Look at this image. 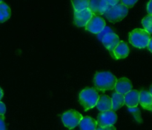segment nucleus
Segmentation results:
<instances>
[{
  "label": "nucleus",
  "mask_w": 152,
  "mask_h": 130,
  "mask_svg": "<svg viewBox=\"0 0 152 130\" xmlns=\"http://www.w3.org/2000/svg\"><path fill=\"white\" fill-rule=\"evenodd\" d=\"M80 130H96L97 128V122L91 117H83L80 124Z\"/></svg>",
  "instance_id": "nucleus-15"
},
{
  "label": "nucleus",
  "mask_w": 152,
  "mask_h": 130,
  "mask_svg": "<svg viewBox=\"0 0 152 130\" xmlns=\"http://www.w3.org/2000/svg\"><path fill=\"white\" fill-rule=\"evenodd\" d=\"M83 118V116L82 114L74 109L67 111L62 115V123L64 126L69 129H72L79 126Z\"/></svg>",
  "instance_id": "nucleus-5"
},
{
  "label": "nucleus",
  "mask_w": 152,
  "mask_h": 130,
  "mask_svg": "<svg viewBox=\"0 0 152 130\" xmlns=\"http://www.w3.org/2000/svg\"><path fill=\"white\" fill-rule=\"evenodd\" d=\"M142 25L144 30H145L149 34H152V16L148 15L145 16L142 20Z\"/></svg>",
  "instance_id": "nucleus-20"
},
{
  "label": "nucleus",
  "mask_w": 152,
  "mask_h": 130,
  "mask_svg": "<svg viewBox=\"0 0 152 130\" xmlns=\"http://www.w3.org/2000/svg\"><path fill=\"white\" fill-rule=\"evenodd\" d=\"M102 42L103 45L105 46V48L110 52L111 55L113 54V51L115 49V47L118 45L120 43V40L118 35L114 32H109V33L106 34L103 38H102Z\"/></svg>",
  "instance_id": "nucleus-10"
},
{
  "label": "nucleus",
  "mask_w": 152,
  "mask_h": 130,
  "mask_svg": "<svg viewBox=\"0 0 152 130\" xmlns=\"http://www.w3.org/2000/svg\"><path fill=\"white\" fill-rule=\"evenodd\" d=\"M129 47L125 41H120L113 51L112 56L116 59H123L129 55Z\"/></svg>",
  "instance_id": "nucleus-12"
},
{
  "label": "nucleus",
  "mask_w": 152,
  "mask_h": 130,
  "mask_svg": "<svg viewBox=\"0 0 152 130\" xmlns=\"http://www.w3.org/2000/svg\"><path fill=\"white\" fill-rule=\"evenodd\" d=\"M139 92V103L143 109L148 110V108L152 106V96L146 90H141Z\"/></svg>",
  "instance_id": "nucleus-16"
},
{
  "label": "nucleus",
  "mask_w": 152,
  "mask_h": 130,
  "mask_svg": "<svg viewBox=\"0 0 152 130\" xmlns=\"http://www.w3.org/2000/svg\"><path fill=\"white\" fill-rule=\"evenodd\" d=\"M107 1H108V3L111 6L117 5V4H119L120 2V1H119V0H117H117H107Z\"/></svg>",
  "instance_id": "nucleus-27"
},
{
  "label": "nucleus",
  "mask_w": 152,
  "mask_h": 130,
  "mask_svg": "<svg viewBox=\"0 0 152 130\" xmlns=\"http://www.w3.org/2000/svg\"><path fill=\"white\" fill-rule=\"evenodd\" d=\"M74 10L75 11H81V10L88 9L89 7V1L88 0H82V1H71Z\"/></svg>",
  "instance_id": "nucleus-19"
},
{
  "label": "nucleus",
  "mask_w": 152,
  "mask_h": 130,
  "mask_svg": "<svg viewBox=\"0 0 152 130\" xmlns=\"http://www.w3.org/2000/svg\"><path fill=\"white\" fill-rule=\"evenodd\" d=\"M96 106L98 110L101 112L112 110V100H111V98L107 95H99Z\"/></svg>",
  "instance_id": "nucleus-13"
},
{
  "label": "nucleus",
  "mask_w": 152,
  "mask_h": 130,
  "mask_svg": "<svg viewBox=\"0 0 152 130\" xmlns=\"http://www.w3.org/2000/svg\"><path fill=\"white\" fill-rule=\"evenodd\" d=\"M117 78L110 72H96L94 78L95 89L100 91L112 90L115 87Z\"/></svg>",
  "instance_id": "nucleus-1"
},
{
  "label": "nucleus",
  "mask_w": 152,
  "mask_h": 130,
  "mask_svg": "<svg viewBox=\"0 0 152 130\" xmlns=\"http://www.w3.org/2000/svg\"><path fill=\"white\" fill-rule=\"evenodd\" d=\"M111 100H112V111L114 112L118 110L125 104L124 95L120 94V93H117V92L112 94Z\"/></svg>",
  "instance_id": "nucleus-17"
},
{
  "label": "nucleus",
  "mask_w": 152,
  "mask_h": 130,
  "mask_svg": "<svg viewBox=\"0 0 152 130\" xmlns=\"http://www.w3.org/2000/svg\"><path fill=\"white\" fill-rule=\"evenodd\" d=\"M11 15V10L9 6L3 1L0 2V23L8 20Z\"/></svg>",
  "instance_id": "nucleus-18"
},
{
  "label": "nucleus",
  "mask_w": 152,
  "mask_h": 130,
  "mask_svg": "<svg viewBox=\"0 0 152 130\" xmlns=\"http://www.w3.org/2000/svg\"><path fill=\"white\" fill-rule=\"evenodd\" d=\"M96 130H117L116 127L114 126H105V127H98L96 128Z\"/></svg>",
  "instance_id": "nucleus-25"
},
{
  "label": "nucleus",
  "mask_w": 152,
  "mask_h": 130,
  "mask_svg": "<svg viewBox=\"0 0 152 130\" xmlns=\"http://www.w3.org/2000/svg\"><path fill=\"white\" fill-rule=\"evenodd\" d=\"M129 42L137 48H145L151 39V35L145 30L137 28L129 33Z\"/></svg>",
  "instance_id": "nucleus-3"
},
{
  "label": "nucleus",
  "mask_w": 152,
  "mask_h": 130,
  "mask_svg": "<svg viewBox=\"0 0 152 130\" xmlns=\"http://www.w3.org/2000/svg\"><path fill=\"white\" fill-rule=\"evenodd\" d=\"M128 13H129V8L126 7L123 4H122L120 1L117 5L112 6L104 14V16L110 22L116 23V22L123 20L127 16Z\"/></svg>",
  "instance_id": "nucleus-4"
},
{
  "label": "nucleus",
  "mask_w": 152,
  "mask_h": 130,
  "mask_svg": "<svg viewBox=\"0 0 152 130\" xmlns=\"http://www.w3.org/2000/svg\"><path fill=\"white\" fill-rule=\"evenodd\" d=\"M148 49L150 50V52H151L152 53V38H151V39H150L149 41V43H148Z\"/></svg>",
  "instance_id": "nucleus-28"
},
{
  "label": "nucleus",
  "mask_w": 152,
  "mask_h": 130,
  "mask_svg": "<svg viewBox=\"0 0 152 130\" xmlns=\"http://www.w3.org/2000/svg\"><path fill=\"white\" fill-rule=\"evenodd\" d=\"M117 115L114 111H105V112H100L97 117V124L100 127L110 126H114V124L117 122Z\"/></svg>",
  "instance_id": "nucleus-8"
},
{
  "label": "nucleus",
  "mask_w": 152,
  "mask_h": 130,
  "mask_svg": "<svg viewBox=\"0 0 152 130\" xmlns=\"http://www.w3.org/2000/svg\"><path fill=\"white\" fill-rule=\"evenodd\" d=\"M149 93L151 94V95L152 96V85L151 86V87H150V90H149Z\"/></svg>",
  "instance_id": "nucleus-30"
},
{
  "label": "nucleus",
  "mask_w": 152,
  "mask_h": 130,
  "mask_svg": "<svg viewBox=\"0 0 152 130\" xmlns=\"http://www.w3.org/2000/svg\"><path fill=\"white\" fill-rule=\"evenodd\" d=\"M137 2V0H122L121 3L124 4L126 7H132Z\"/></svg>",
  "instance_id": "nucleus-21"
},
{
  "label": "nucleus",
  "mask_w": 152,
  "mask_h": 130,
  "mask_svg": "<svg viewBox=\"0 0 152 130\" xmlns=\"http://www.w3.org/2000/svg\"><path fill=\"white\" fill-rule=\"evenodd\" d=\"M112 6L110 5L107 0H91L89 1L88 9L91 11L93 15L99 16L104 15Z\"/></svg>",
  "instance_id": "nucleus-7"
},
{
  "label": "nucleus",
  "mask_w": 152,
  "mask_h": 130,
  "mask_svg": "<svg viewBox=\"0 0 152 130\" xmlns=\"http://www.w3.org/2000/svg\"><path fill=\"white\" fill-rule=\"evenodd\" d=\"M148 110H150V111H151V112H152V106H151V107H150V108H148Z\"/></svg>",
  "instance_id": "nucleus-31"
},
{
  "label": "nucleus",
  "mask_w": 152,
  "mask_h": 130,
  "mask_svg": "<svg viewBox=\"0 0 152 130\" xmlns=\"http://www.w3.org/2000/svg\"><path fill=\"white\" fill-rule=\"evenodd\" d=\"M6 112V106L4 103L0 101V115H4Z\"/></svg>",
  "instance_id": "nucleus-24"
},
{
  "label": "nucleus",
  "mask_w": 152,
  "mask_h": 130,
  "mask_svg": "<svg viewBox=\"0 0 152 130\" xmlns=\"http://www.w3.org/2000/svg\"><path fill=\"white\" fill-rule=\"evenodd\" d=\"M93 16V13H91V11L88 8L81 10V11H75L74 10V23L77 27H86V25H87V23Z\"/></svg>",
  "instance_id": "nucleus-9"
},
{
  "label": "nucleus",
  "mask_w": 152,
  "mask_h": 130,
  "mask_svg": "<svg viewBox=\"0 0 152 130\" xmlns=\"http://www.w3.org/2000/svg\"><path fill=\"white\" fill-rule=\"evenodd\" d=\"M147 12H148V15L152 16V0L148 1V3L147 4Z\"/></svg>",
  "instance_id": "nucleus-26"
},
{
  "label": "nucleus",
  "mask_w": 152,
  "mask_h": 130,
  "mask_svg": "<svg viewBox=\"0 0 152 130\" xmlns=\"http://www.w3.org/2000/svg\"><path fill=\"white\" fill-rule=\"evenodd\" d=\"M132 87H133V86H132V84L130 80L128 78L123 77V78H121L119 80H117L114 89H115L116 92L117 93H120V94L124 95H126L129 92L132 91Z\"/></svg>",
  "instance_id": "nucleus-11"
},
{
  "label": "nucleus",
  "mask_w": 152,
  "mask_h": 130,
  "mask_svg": "<svg viewBox=\"0 0 152 130\" xmlns=\"http://www.w3.org/2000/svg\"><path fill=\"white\" fill-rule=\"evenodd\" d=\"M140 92L137 90H132L124 95L125 104L129 108L137 107L139 103Z\"/></svg>",
  "instance_id": "nucleus-14"
},
{
  "label": "nucleus",
  "mask_w": 152,
  "mask_h": 130,
  "mask_svg": "<svg viewBox=\"0 0 152 130\" xmlns=\"http://www.w3.org/2000/svg\"><path fill=\"white\" fill-rule=\"evenodd\" d=\"M1 1H0V2H1Z\"/></svg>",
  "instance_id": "nucleus-32"
},
{
  "label": "nucleus",
  "mask_w": 152,
  "mask_h": 130,
  "mask_svg": "<svg viewBox=\"0 0 152 130\" xmlns=\"http://www.w3.org/2000/svg\"><path fill=\"white\" fill-rule=\"evenodd\" d=\"M99 94L96 89L86 88L82 90L79 96V100L85 111H88L96 106Z\"/></svg>",
  "instance_id": "nucleus-2"
},
{
  "label": "nucleus",
  "mask_w": 152,
  "mask_h": 130,
  "mask_svg": "<svg viewBox=\"0 0 152 130\" xmlns=\"http://www.w3.org/2000/svg\"><path fill=\"white\" fill-rule=\"evenodd\" d=\"M106 27V23L103 18L94 15L86 25V30L94 34H99Z\"/></svg>",
  "instance_id": "nucleus-6"
},
{
  "label": "nucleus",
  "mask_w": 152,
  "mask_h": 130,
  "mask_svg": "<svg viewBox=\"0 0 152 130\" xmlns=\"http://www.w3.org/2000/svg\"><path fill=\"white\" fill-rule=\"evenodd\" d=\"M113 32V31L111 30V28L108 27H105L103 29V30H102L100 33L98 34V38H99V40H102V38H103V36H105L106 34L109 33V32Z\"/></svg>",
  "instance_id": "nucleus-22"
},
{
  "label": "nucleus",
  "mask_w": 152,
  "mask_h": 130,
  "mask_svg": "<svg viewBox=\"0 0 152 130\" xmlns=\"http://www.w3.org/2000/svg\"><path fill=\"white\" fill-rule=\"evenodd\" d=\"M3 97V91L2 90H1V88L0 87V100H1V99Z\"/></svg>",
  "instance_id": "nucleus-29"
},
{
  "label": "nucleus",
  "mask_w": 152,
  "mask_h": 130,
  "mask_svg": "<svg viewBox=\"0 0 152 130\" xmlns=\"http://www.w3.org/2000/svg\"><path fill=\"white\" fill-rule=\"evenodd\" d=\"M0 130H6L4 115H0Z\"/></svg>",
  "instance_id": "nucleus-23"
}]
</instances>
